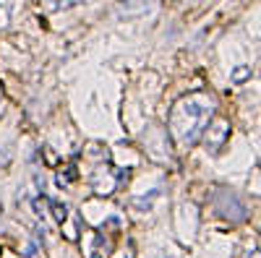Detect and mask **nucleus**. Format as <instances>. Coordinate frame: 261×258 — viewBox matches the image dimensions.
I'll return each mask as SVG.
<instances>
[{
    "label": "nucleus",
    "mask_w": 261,
    "mask_h": 258,
    "mask_svg": "<svg viewBox=\"0 0 261 258\" xmlns=\"http://www.w3.org/2000/svg\"><path fill=\"white\" fill-rule=\"evenodd\" d=\"M212 110H214L212 97H204V94L183 97L170 112V128L175 133V138L180 144H193L204 131L206 120L212 118Z\"/></svg>",
    "instance_id": "obj_1"
},
{
    "label": "nucleus",
    "mask_w": 261,
    "mask_h": 258,
    "mask_svg": "<svg viewBox=\"0 0 261 258\" xmlns=\"http://www.w3.org/2000/svg\"><path fill=\"white\" fill-rule=\"evenodd\" d=\"M50 3V8L53 11H63V8H71V6H76L79 0H47Z\"/></svg>",
    "instance_id": "obj_2"
},
{
    "label": "nucleus",
    "mask_w": 261,
    "mask_h": 258,
    "mask_svg": "<svg viewBox=\"0 0 261 258\" xmlns=\"http://www.w3.org/2000/svg\"><path fill=\"white\" fill-rule=\"evenodd\" d=\"M53 211H55V219H58V222H63V219H65V211H68V209H65V206H60V204H55V201H53Z\"/></svg>",
    "instance_id": "obj_3"
},
{
    "label": "nucleus",
    "mask_w": 261,
    "mask_h": 258,
    "mask_svg": "<svg viewBox=\"0 0 261 258\" xmlns=\"http://www.w3.org/2000/svg\"><path fill=\"white\" fill-rule=\"evenodd\" d=\"M6 157H8V154H6V152H3V154H0V159H6Z\"/></svg>",
    "instance_id": "obj_4"
}]
</instances>
